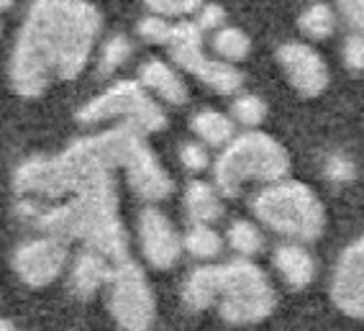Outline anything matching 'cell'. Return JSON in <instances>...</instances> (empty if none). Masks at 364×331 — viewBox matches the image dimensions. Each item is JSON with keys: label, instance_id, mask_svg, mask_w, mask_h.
Returning <instances> with one entry per match:
<instances>
[{"label": "cell", "instance_id": "9", "mask_svg": "<svg viewBox=\"0 0 364 331\" xmlns=\"http://www.w3.org/2000/svg\"><path fill=\"white\" fill-rule=\"evenodd\" d=\"M108 305L116 324L124 331H149L156 316L154 293L146 275L131 260L118 262L108 280Z\"/></svg>", "mask_w": 364, "mask_h": 331}, {"label": "cell", "instance_id": "2", "mask_svg": "<svg viewBox=\"0 0 364 331\" xmlns=\"http://www.w3.org/2000/svg\"><path fill=\"white\" fill-rule=\"evenodd\" d=\"M141 142L144 134L118 124L108 131L77 139L59 157H31L16 169V193L21 201L39 206L46 201H65L95 177L113 175L116 167H124Z\"/></svg>", "mask_w": 364, "mask_h": 331}, {"label": "cell", "instance_id": "6", "mask_svg": "<svg viewBox=\"0 0 364 331\" xmlns=\"http://www.w3.org/2000/svg\"><path fill=\"white\" fill-rule=\"evenodd\" d=\"M113 118H118L121 124L131 126V129H136L144 137L151 131H159L167 124L162 105L156 103L136 80L113 83L108 90L90 98L77 110L80 124H103V121H113Z\"/></svg>", "mask_w": 364, "mask_h": 331}, {"label": "cell", "instance_id": "31", "mask_svg": "<svg viewBox=\"0 0 364 331\" xmlns=\"http://www.w3.org/2000/svg\"><path fill=\"white\" fill-rule=\"evenodd\" d=\"M338 16L354 33H364V0H336Z\"/></svg>", "mask_w": 364, "mask_h": 331}, {"label": "cell", "instance_id": "20", "mask_svg": "<svg viewBox=\"0 0 364 331\" xmlns=\"http://www.w3.org/2000/svg\"><path fill=\"white\" fill-rule=\"evenodd\" d=\"M193 131L208 147H226L234 139V121L215 108H203L193 116Z\"/></svg>", "mask_w": 364, "mask_h": 331}, {"label": "cell", "instance_id": "5", "mask_svg": "<svg viewBox=\"0 0 364 331\" xmlns=\"http://www.w3.org/2000/svg\"><path fill=\"white\" fill-rule=\"evenodd\" d=\"M252 208L264 226L290 239L313 241L326 228V211L318 195L298 180H280L267 185L257 193Z\"/></svg>", "mask_w": 364, "mask_h": 331}, {"label": "cell", "instance_id": "26", "mask_svg": "<svg viewBox=\"0 0 364 331\" xmlns=\"http://www.w3.org/2000/svg\"><path fill=\"white\" fill-rule=\"evenodd\" d=\"M231 113L239 121L241 126H259L267 118V103L259 95H252V93H241L236 95L234 105H231Z\"/></svg>", "mask_w": 364, "mask_h": 331}, {"label": "cell", "instance_id": "17", "mask_svg": "<svg viewBox=\"0 0 364 331\" xmlns=\"http://www.w3.org/2000/svg\"><path fill=\"white\" fill-rule=\"evenodd\" d=\"M218 290H221V267H198L188 275L185 285H182V300L193 311H203V308L218 303Z\"/></svg>", "mask_w": 364, "mask_h": 331}, {"label": "cell", "instance_id": "16", "mask_svg": "<svg viewBox=\"0 0 364 331\" xmlns=\"http://www.w3.org/2000/svg\"><path fill=\"white\" fill-rule=\"evenodd\" d=\"M113 267L116 265H111L105 257L90 252V249H82L80 257L75 260V265H72V290L77 293L80 298H90V295H95L100 290V285H105L111 280Z\"/></svg>", "mask_w": 364, "mask_h": 331}, {"label": "cell", "instance_id": "11", "mask_svg": "<svg viewBox=\"0 0 364 331\" xmlns=\"http://www.w3.org/2000/svg\"><path fill=\"white\" fill-rule=\"evenodd\" d=\"M277 62H280L285 78L295 90L306 98H316L328 85V67L311 44L303 41H287L277 46Z\"/></svg>", "mask_w": 364, "mask_h": 331}, {"label": "cell", "instance_id": "33", "mask_svg": "<svg viewBox=\"0 0 364 331\" xmlns=\"http://www.w3.org/2000/svg\"><path fill=\"white\" fill-rule=\"evenodd\" d=\"M180 162L188 169H193V172H200V169L208 167V152H205L203 144L188 142L180 147Z\"/></svg>", "mask_w": 364, "mask_h": 331}, {"label": "cell", "instance_id": "27", "mask_svg": "<svg viewBox=\"0 0 364 331\" xmlns=\"http://www.w3.org/2000/svg\"><path fill=\"white\" fill-rule=\"evenodd\" d=\"M154 16L162 19H188L203 8V0H144Z\"/></svg>", "mask_w": 364, "mask_h": 331}, {"label": "cell", "instance_id": "18", "mask_svg": "<svg viewBox=\"0 0 364 331\" xmlns=\"http://www.w3.org/2000/svg\"><path fill=\"white\" fill-rule=\"evenodd\" d=\"M274 267L293 288H306L316 278V262L303 244H282L274 252Z\"/></svg>", "mask_w": 364, "mask_h": 331}, {"label": "cell", "instance_id": "7", "mask_svg": "<svg viewBox=\"0 0 364 331\" xmlns=\"http://www.w3.org/2000/svg\"><path fill=\"white\" fill-rule=\"evenodd\" d=\"M218 308L228 324H257L274 308V290L267 275L249 260L221 265Z\"/></svg>", "mask_w": 364, "mask_h": 331}, {"label": "cell", "instance_id": "13", "mask_svg": "<svg viewBox=\"0 0 364 331\" xmlns=\"http://www.w3.org/2000/svg\"><path fill=\"white\" fill-rule=\"evenodd\" d=\"M333 303L346 316L364 318V236L341 252L331 280Z\"/></svg>", "mask_w": 364, "mask_h": 331}, {"label": "cell", "instance_id": "25", "mask_svg": "<svg viewBox=\"0 0 364 331\" xmlns=\"http://www.w3.org/2000/svg\"><path fill=\"white\" fill-rule=\"evenodd\" d=\"M228 244L244 257H252L264 247V236L252 221H234L228 228Z\"/></svg>", "mask_w": 364, "mask_h": 331}, {"label": "cell", "instance_id": "15", "mask_svg": "<svg viewBox=\"0 0 364 331\" xmlns=\"http://www.w3.org/2000/svg\"><path fill=\"white\" fill-rule=\"evenodd\" d=\"M139 83L144 85L146 93H154L156 98H162L169 105H182L188 103V85L180 78V72L175 67H169L162 59H149L144 62L139 70Z\"/></svg>", "mask_w": 364, "mask_h": 331}, {"label": "cell", "instance_id": "30", "mask_svg": "<svg viewBox=\"0 0 364 331\" xmlns=\"http://www.w3.org/2000/svg\"><path fill=\"white\" fill-rule=\"evenodd\" d=\"M200 31H218L226 23V11H223L218 3H203V8L196 14V21H193Z\"/></svg>", "mask_w": 364, "mask_h": 331}, {"label": "cell", "instance_id": "24", "mask_svg": "<svg viewBox=\"0 0 364 331\" xmlns=\"http://www.w3.org/2000/svg\"><path fill=\"white\" fill-rule=\"evenodd\" d=\"M131 49H134V46H131L129 36H124V33L111 36V39L100 46V57H98V72L100 75L105 78V75H113L116 70H121V67L129 62Z\"/></svg>", "mask_w": 364, "mask_h": 331}, {"label": "cell", "instance_id": "28", "mask_svg": "<svg viewBox=\"0 0 364 331\" xmlns=\"http://www.w3.org/2000/svg\"><path fill=\"white\" fill-rule=\"evenodd\" d=\"M136 31H139V36H141L144 41H149V44H167L172 23H167V19H162V16L149 14L136 23Z\"/></svg>", "mask_w": 364, "mask_h": 331}, {"label": "cell", "instance_id": "22", "mask_svg": "<svg viewBox=\"0 0 364 331\" xmlns=\"http://www.w3.org/2000/svg\"><path fill=\"white\" fill-rule=\"evenodd\" d=\"M213 49L215 54L228 62V65H234V62H241V59L249 57V49H252V41L249 36L241 28L236 26H223L213 33Z\"/></svg>", "mask_w": 364, "mask_h": 331}, {"label": "cell", "instance_id": "19", "mask_svg": "<svg viewBox=\"0 0 364 331\" xmlns=\"http://www.w3.org/2000/svg\"><path fill=\"white\" fill-rule=\"evenodd\" d=\"M185 208H188L193 224H213L223 216V203L218 188L208 185V182H190L185 190Z\"/></svg>", "mask_w": 364, "mask_h": 331}, {"label": "cell", "instance_id": "1", "mask_svg": "<svg viewBox=\"0 0 364 331\" xmlns=\"http://www.w3.org/2000/svg\"><path fill=\"white\" fill-rule=\"evenodd\" d=\"M103 16L90 0H33L8 59L16 95L36 98L52 80H72L85 70Z\"/></svg>", "mask_w": 364, "mask_h": 331}, {"label": "cell", "instance_id": "10", "mask_svg": "<svg viewBox=\"0 0 364 331\" xmlns=\"http://www.w3.org/2000/svg\"><path fill=\"white\" fill-rule=\"evenodd\" d=\"M67 262L65 241L54 236H39V239L23 241L14 254V270L26 285L44 288L59 278Z\"/></svg>", "mask_w": 364, "mask_h": 331}, {"label": "cell", "instance_id": "32", "mask_svg": "<svg viewBox=\"0 0 364 331\" xmlns=\"http://www.w3.org/2000/svg\"><path fill=\"white\" fill-rule=\"evenodd\" d=\"M323 172H326V177L333 182H349V180H354V172H357V169H354V162H351L349 157L336 152V154H331L326 159Z\"/></svg>", "mask_w": 364, "mask_h": 331}, {"label": "cell", "instance_id": "8", "mask_svg": "<svg viewBox=\"0 0 364 331\" xmlns=\"http://www.w3.org/2000/svg\"><path fill=\"white\" fill-rule=\"evenodd\" d=\"M169 54L182 70L196 75L203 85L218 95H234L244 88V72L236 65H228L223 59H213L203 52V31L193 21H180L172 23L169 31Z\"/></svg>", "mask_w": 364, "mask_h": 331}, {"label": "cell", "instance_id": "36", "mask_svg": "<svg viewBox=\"0 0 364 331\" xmlns=\"http://www.w3.org/2000/svg\"><path fill=\"white\" fill-rule=\"evenodd\" d=\"M0 33H3V26H0Z\"/></svg>", "mask_w": 364, "mask_h": 331}, {"label": "cell", "instance_id": "34", "mask_svg": "<svg viewBox=\"0 0 364 331\" xmlns=\"http://www.w3.org/2000/svg\"><path fill=\"white\" fill-rule=\"evenodd\" d=\"M11 6H14V0H0V14H6Z\"/></svg>", "mask_w": 364, "mask_h": 331}, {"label": "cell", "instance_id": "23", "mask_svg": "<svg viewBox=\"0 0 364 331\" xmlns=\"http://www.w3.org/2000/svg\"><path fill=\"white\" fill-rule=\"evenodd\" d=\"M182 247L188 249L193 257H198V260H210V257L221 252L223 241L215 228L205 226V224H193V228L182 239Z\"/></svg>", "mask_w": 364, "mask_h": 331}, {"label": "cell", "instance_id": "29", "mask_svg": "<svg viewBox=\"0 0 364 331\" xmlns=\"http://www.w3.org/2000/svg\"><path fill=\"white\" fill-rule=\"evenodd\" d=\"M341 59L344 65L354 72H364V33H354L351 31L349 36L341 44Z\"/></svg>", "mask_w": 364, "mask_h": 331}, {"label": "cell", "instance_id": "4", "mask_svg": "<svg viewBox=\"0 0 364 331\" xmlns=\"http://www.w3.org/2000/svg\"><path fill=\"white\" fill-rule=\"evenodd\" d=\"M290 169V154L277 139L264 131H247L234 137L215 159L213 175L218 193L234 198L247 182H280Z\"/></svg>", "mask_w": 364, "mask_h": 331}, {"label": "cell", "instance_id": "12", "mask_svg": "<svg viewBox=\"0 0 364 331\" xmlns=\"http://www.w3.org/2000/svg\"><path fill=\"white\" fill-rule=\"evenodd\" d=\"M139 241H141V252L146 262L156 270L175 267L182 254L180 231L156 208H144L139 216Z\"/></svg>", "mask_w": 364, "mask_h": 331}, {"label": "cell", "instance_id": "35", "mask_svg": "<svg viewBox=\"0 0 364 331\" xmlns=\"http://www.w3.org/2000/svg\"><path fill=\"white\" fill-rule=\"evenodd\" d=\"M0 331H14V326H11V321H6V318H0Z\"/></svg>", "mask_w": 364, "mask_h": 331}, {"label": "cell", "instance_id": "21", "mask_svg": "<svg viewBox=\"0 0 364 331\" xmlns=\"http://www.w3.org/2000/svg\"><path fill=\"white\" fill-rule=\"evenodd\" d=\"M300 31L306 33L308 39H328L336 28V11L328 3H313L308 6L298 19Z\"/></svg>", "mask_w": 364, "mask_h": 331}, {"label": "cell", "instance_id": "3", "mask_svg": "<svg viewBox=\"0 0 364 331\" xmlns=\"http://www.w3.org/2000/svg\"><path fill=\"white\" fill-rule=\"evenodd\" d=\"M18 211L23 219H31L46 236L59 241H82L85 249L105 257L111 265L129 260V239L118 219V193L113 175L95 177L54 206L21 201Z\"/></svg>", "mask_w": 364, "mask_h": 331}, {"label": "cell", "instance_id": "14", "mask_svg": "<svg viewBox=\"0 0 364 331\" xmlns=\"http://www.w3.org/2000/svg\"><path fill=\"white\" fill-rule=\"evenodd\" d=\"M126 169V180H129L131 190L144 198V201L156 203L164 201L172 195L175 190V182L167 175V169L159 164V159L154 157V152L146 147V142H141L136 149L131 152L129 162L124 164Z\"/></svg>", "mask_w": 364, "mask_h": 331}]
</instances>
